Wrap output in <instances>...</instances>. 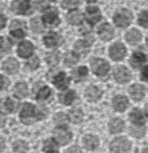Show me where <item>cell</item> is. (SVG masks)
Wrapping results in <instances>:
<instances>
[{
	"label": "cell",
	"mask_w": 148,
	"mask_h": 153,
	"mask_svg": "<svg viewBox=\"0 0 148 153\" xmlns=\"http://www.w3.org/2000/svg\"><path fill=\"white\" fill-rule=\"evenodd\" d=\"M130 149V142L125 137H117L111 143V150L113 153H128Z\"/></svg>",
	"instance_id": "cell-1"
},
{
	"label": "cell",
	"mask_w": 148,
	"mask_h": 153,
	"mask_svg": "<svg viewBox=\"0 0 148 153\" xmlns=\"http://www.w3.org/2000/svg\"><path fill=\"white\" fill-rule=\"evenodd\" d=\"M133 20V15L127 10L120 11L114 16V22L118 27H126Z\"/></svg>",
	"instance_id": "cell-2"
},
{
	"label": "cell",
	"mask_w": 148,
	"mask_h": 153,
	"mask_svg": "<svg viewBox=\"0 0 148 153\" xmlns=\"http://www.w3.org/2000/svg\"><path fill=\"white\" fill-rule=\"evenodd\" d=\"M20 115H21V119L24 123H32L37 119V110L34 105L26 103L22 107Z\"/></svg>",
	"instance_id": "cell-3"
},
{
	"label": "cell",
	"mask_w": 148,
	"mask_h": 153,
	"mask_svg": "<svg viewBox=\"0 0 148 153\" xmlns=\"http://www.w3.org/2000/svg\"><path fill=\"white\" fill-rule=\"evenodd\" d=\"M92 69L97 76H104L108 74V70H110V65L108 62L103 61L101 59H96L92 62Z\"/></svg>",
	"instance_id": "cell-4"
},
{
	"label": "cell",
	"mask_w": 148,
	"mask_h": 153,
	"mask_svg": "<svg viewBox=\"0 0 148 153\" xmlns=\"http://www.w3.org/2000/svg\"><path fill=\"white\" fill-rule=\"evenodd\" d=\"M126 55V48L122 43H115L110 48V56L115 61H120Z\"/></svg>",
	"instance_id": "cell-5"
},
{
	"label": "cell",
	"mask_w": 148,
	"mask_h": 153,
	"mask_svg": "<svg viewBox=\"0 0 148 153\" xmlns=\"http://www.w3.org/2000/svg\"><path fill=\"white\" fill-rule=\"evenodd\" d=\"M72 134L69 130L65 129L63 127H59L54 130V138L59 144L66 145L71 140Z\"/></svg>",
	"instance_id": "cell-6"
},
{
	"label": "cell",
	"mask_w": 148,
	"mask_h": 153,
	"mask_svg": "<svg viewBox=\"0 0 148 153\" xmlns=\"http://www.w3.org/2000/svg\"><path fill=\"white\" fill-rule=\"evenodd\" d=\"M114 78L118 83H125V82L129 81L131 78V74L129 70L125 67H118L115 69L114 71Z\"/></svg>",
	"instance_id": "cell-7"
},
{
	"label": "cell",
	"mask_w": 148,
	"mask_h": 153,
	"mask_svg": "<svg viewBox=\"0 0 148 153\" xmlns=\"http://www.w3.org/2000/svg\"><path fill=\"white\" fill-rule=\"evenodd\" d=\"M98 35H99V37L102 40L108 41L114 36V30H113V27L108 23H103L98 30Z\"/></svg>",
	"instance_id": "cell-8"
},
{
	"label": "cell",
	"mask_w": 148,
	"mask_h": 153,
	"mask_svg": "<svg viewBox=\"0 0 148 153\" xmlns=\"http://www.w3.org/2000/svg\"><path fill=\"white\" fill-rule=\"evenodd\" d=\"M32 51H34V45L29 41H23L18 48V53L22 58H28L29 56H32Z\"/></svg>",
	"instance_id": "cell-9"
},
{
	"label": "cell",
	"mask_w": 148,
	"mask_h": 153,
	"mask_svg": "<svg viewBox=\"0 0 148 153\" xmlns=\"http://www.w3.org/2000/svg\"><path fill=\"white\" fill-rule=\"evenodd\" d=\"M101 18V14H100V11L97 9L96 7H88L87 10V19L88 22L91 24H95L97 23L98 21Z\"/></svg>",
	"instance_id": "cell-10"
},
{
	"label": "cell",
	"mask_w": 148,
	"mask_h": 153,
	"mask_svg": "<svg viewBox=\"0 0 148 153\" xmlns=\"http://www.w3.org/2000/svg\"><path fill=\"white\" fill-rule=\"evenodd\" d=\"M29 10L28 0H16L13 3V11L17 14H25Z\"/></svg>",
	"instance_id": "cell-11"
},
{
	"label": "cell",
	"mask_w": 148,
	"mask_h": 153,
	"mask_svg": "<svg viewBox=\"0 0 148 153\" xmlns=\"http://www.w3.org/2000/svg\"><path fill=\"white\" fill-rule=\"evenodd\" d=\"M129 119L133 122V125L136 126H143L144 123H145V117L139 109H133L129 114Z\"/></svg>",
	"instance_id": "cell-12"
},
{
	"label": "cell",
	"mask_w": 148,
	"mask_h": 153,
	"mask_svg": "<svg viewBox=\"0 0 148 153\" xmlns=\"http://www.w3.org/2000/svg\"><path fill=\"white\" fill-rule=\"evenodd\" d=\"M53 84L59 89H65L68 85H69V79L64 72H59V74L53 78Z\"/></svg>",
	"instance_id": "cell-13"
},
{
	"label": "cell",
	"mask_w": 148,
	"mask_h": 153,
	"mask_svg": "<svg viewBox=\"0 0 148 153\" xmlns=\"http://www.w3.org/2000/svg\"><path fill=\"white\" fill-rule=\"evenodd\" d=\"M44 22L49 26H54L57 25V23L59 22V16H57V12L55 10H51V11L47 12L44 15Z\"/></svg>",
	"instance_id": "cell-14"
},
{
	"label": "cell",
	"mask_w": 148,
	"mask_h": 153,
	"mask_svg": "<svg viewBox=\"0 0 148 153\" xmlns=\"http://www.w3.org/2000/svg\"><path fill=\"white\" fill-rule=\"evenodd\" d=\"M128 105V101L125 97L123 96H116L113 101V106L114 109L117 111H124L127 108Z\"/></svg>",
	"instance_id": "cell-15"
},
{
	"label": "cell",
	"mask_w": 148,
	"mask_h": 153,
	"mask_svg": "<svg viewBox=\"0 0 148 153\" xmlns=\"http://www.w3.org/2000/svg\"><path fill=\"white\" fill-rule=\"evenodd\" d=\"M3 69L7 72V74H15L19 69V63L17 60L14 58H10L3 63Z\"/></svg>",
	"instance_id": "cell-16"
},
{
	"label": "cell",
	"mask_w": 148,
	"mask_h": 153,
	"mask_svg": "<svg viewBox=\"0 0 148 153\" xmlns=\"http://www.w3.org/2000/svg\"><path fill=\"white\" fill-rule=\"evenodd\" d=\"M86 97L91 102H95L101 97V90L99 88L95 87V86H90L86 90Z\"/></svg>",
	"instance_id": "cell-17"
},
{
	"label": "cell",
	"mask_w": 148,
	"mask_h": 153,
	"mask_svg": "<svg viewBox=\"0 0 148 153\" xmlns=\"http://www.w3.org/2000/svg\"><path fill=\"white\" fill-rule=\"evenodd\" d=\"M59 41H61V37L56 33H53V32L49 33V34H47L44 37V43L48 47H52L59 44Z\"/></svg>",
	"instance_id": "cell-18"
},
{
	"label": "cell",
	"mask_w": 148,
	"mask_h": 153,
	"mask_svg": "<svg viewBox=\"0 0 148 153\" xmlns=\"http://www.w3.org/2000/svg\"><path fill=\"white\" fill-rule=\"evenodd\" d=\"M146 61V57L144 53H135L133 55V57L130 58V65L133 68H139L145 63Z\"/></svg>",
	"instance_id": "cell-19"
},
{
	"label": "cell",
	"mask_w": 148,
	"mask_h": 153,
	"mask_svg": "<svg viewBox=\"0 0 148 153\" xmlns=\"http://www.w3.org/2000/svg\"><path fill=\"white\" fill-rule=\"evenodd\" d=\"M144 94H145V88L142 85L136 84V85H133V87L130 88V96L135 101L142 100Z\"/></svg>",
	"instance_id": "cell-20"
},
{
	"label": "cell",
	"mask_w": 148,
	"mask_h": 153,
	"mask_svg": "<svg viewBox=\"0 0 148 153\" xmlns=\"http://www.w3.org/2000/svg\"><path fill=\"white\" fill-rule=\"evenodd\" d=\"M99 145V140L95 135H87L84 138V146L88 150H95Z\"/></svg>",
	"instance_id": "cell-21"
},
{
	"label": "cell",
	"mask_w": 148,
	"mask_h": 153,
	"mask_svg": "<svg viewBox=\"0 0 148 153\" xmlns=\"http://www.w3.org/2000/svg\"><path fill=\"white\" fill-rule=\"evenodd\" d=\"M108 126H110V131L112 133H119L124 129V123L120 119H113Z\"/></svg>",
	"instance_id": "cell-22"
},
{
	"label": "cell",
	"mask_w": 148,
	"mask_h": 153,
	"mask_svg": "<svg viewBox=\"0 0 148 153\" xmlns=\"http://www.w3.org/2000/svg\"><path fill=\"white\" fill-rule=\"evenodd\" d=\"M75 97L76 96H75V92L73 90H68V91H65L59 96V101L64 105H70L75 100Z\"/></svg>",
	"instance_id": "cell-23"
},
{
	"label": "cell",
	"mask_w": 148,
	"mask_h": 153,
	"mask_svg": "<svg viewBox=\"0 0 148 153\" xmlns=\"http://www.w3.org/2000/svg\"><path fill=\"white\" fill-rule=\"evenodd\" d=\"M68 22L70 24H74V25H76V24H79L81 21H83V15H81V12L78 11H73L71 13L68 14Z\"/></svg>",
	"instance_id": "cell-24"
},
{
	"label": "cell",
	"mask_w": 148,
	"mask_h": 153,
	"mask_svg": "<svg viewBox=\"0 0 148 153\" xmlns=\"http://www.w3.org/2000/svg\"><path fill=\"white\" fill-rule=\"evenodd\" d=\"M141 38H142L141 33L137 30H131L126 34V40L128 41L130 44H136V43H138L141 40Z\"/></svg>",
	"instance_id": "cell-25"
},
{
	"label": "cell",
	"mask_w": 148,
	"mask_h": 153,
	"mask_svg": "<svg viewBox=\"0 0 148 153\" xmlns=\"http://www.w3.org/2000/svg\"><path fill=\"white\" fill-rule=\"evenodd\" d=\"M88 74V69L85 66H81V67L75 69L72 72V78H73L75 81H79V80H83L84 78H86V76Z\"/></svg>",
	"instance_id": "cell-26"
},
{
	"label": "cell",
	"mask_w": 148,
	"mask_h": 153,
	"mask_svg": "<svg viewBox=\"0 0 148 153\" xmlns=\"http://www.w3.org/2000/svg\"><path fill=\"white\" fill-rule=\"evenodd\" d=\"M14 91H15V94L18 98H24V97L27 96L28 89L25 83H18L17 85H16Z\"/></svg>",
	"instance_id": "cell-27"
},
{
	"label": "cell",
	"mask_w": 148,
	"mask_h": 153,
	"mask_svg": "<svg viewBox=\"0 0 148 153\" xmlns=\"http://www.w3.org/2000/svg\"><path fill=\"white\" fill-rule=\"evenodd\" d=\"M45 153H57V143L53 140H47L44 143Z\"/></svg>",
	"instance_id": "cell-28"
},
{
	"label": "cell",
	"mask_w": 148,
	"mask_h": 153,
	"mask_svg": "<svg viewBox=\"0 0 148 153\" xmlns=\"http://www.w3.org/2000/svg\"><path fill=\"white\" fill-rule=\"evenodd\" d=\"M13 149L15 153H26L28 150L27 144L23 140H17V142L14 143Z\"/></svg>",
	"instance_id": "cell-29"
},
{
	"label": "cell",
	"mask_w": 148,
	"mask_h": 153,
	"mask_svg": "<svg viewBox=\"0 0 148 153\" xmlns=\"http://www.w3.org/2000/svg\"><path fill=\"white\" fill-rule=\"evenodd\" d=\"M83 111L79 108H75L73 110H71V113H70V117H71V121L73 123H81L83 121Z\"/></svg>",
	"instance_id": "cell-30"
},
{
	"label": "cell",
	"mask_w": 148,
	"mask_h": 153,
	"mask_svg": "<svg viewBox=\"0 0 148 153\" xmlns=\"http://www.w3.org/2000/svg\"><path fill=\"white\" fill-rule=\"evenodd\" d=\"M75 49L78 53L81 55H86V53L89 51V43L86 42V41H78L75 44Z\"/></svg>",
	"instance_id": "cell-31"
},
{
	"label": "cell",
	"mask_w": 148,
	"mask_h": 153,
	"mask_svg": "<svg viewBox=\"0 0 148 153\" xmlns=\"http://www.w3.org/2000/svg\"><path fill=\"white\" fill-rule=\"evenodd\" d=\"M130 134L133 136L137 138L143 137L144 134H145V129H144L143 126H136L133 125V127H130Z\"/></svg>",
	"instance_id": "cell-32"
},
{
	"label": "cell",
	"mask_w": 148,
	"mask_h": 153,
	"mask_svg": "<svg viewBox=\"0 0 148 153\" xmlns=\"http://www.w3.org/2000/svg\"><path fill=\"white\" fill-rule=\"evenodd\" d=\"M16 102H14L12 99H7V100L3 102V105H2V108L5 112H13L14 110L16 109Z\"/></svg>",
	"instance_id": "cell-33"
},
{
	"label": "cell",
	"mask_w": 148,
	"mask_h": 153,
	"mask_svg": "<svg viewBox=\"0 0 148 153\" xmlns=\"http://www.w3.org/2000/svg\"><path fill=\"white\" fill-rule=\"evenodd\" d=\"M51 94V90L48 87H42L39 90L38 94H37V99L39 101H45L50 97Z\"/></svg>",
	"instance_id": "cell-34"
},
{
	"label": "cell",
	"mask_w": 148,
	"mask_h": 153,
	"mask_svg": "<svg viewBox=\"0 0 148 153\" xmlns=\"http://www.w3.org/2000/svg\"><path fill=\"white\" fill-rule=\"evenodd\" d=\"M11 41L4 37H0V53H4L9 51L11 49Z\"/></svg>",
	"instance_id": "cell-35"
},
{
	"label": "cell",
	"mask_w": 148,
	"mask_h": 153,
	"mask_svg": "<svg viewBox=\"0 0 148 153\" xmlns=\"http://www.w3.org/2000/svg\"><path fill=\"white\" fill-rule=\"evenodd\" d=\"M59 53L57 51H53V53H49L47 56V63L51 66H54L59 63Z\"/></svg>",
	"instance_id": "cell-36"
},
{
	"label": "cell",
	"mask_w": 148,
	"mask_h": 153,
	"mask_svg": "<svg viewBox=\"0 0 148 153\" xmlns=\"http://www.w3.org/2000/svg\"><path fill=\"white\" fill-rule=\"evenodd\" d=\"M54 121L57 125L59 126H64L68 123V117L63 112H59L57 114H55V117H54Z\"/></svg>",
	"instance_id": "cell-37"
},
{
	"label": "cell",
	"mask_w": 148,
	"mask_h": 153,
	"mask_svg": "<svg viewBox=\"0 0 148 153\" xmlns=\"http://www.w3.org/2000/svg\"><path fill=\"white\" fill-rule=\"evenodd\" d=\"M30 27H32V30H34V33H40L43 28L42 23H41V21L38 18H34V19H32V21H30Z\"/></svg>",
	"instance_id": "cell-38"
},
{
	"label": "cell",
	"mask_w": 148,
	"mask_h": 153,
	"mask_svg": "<svg viewBox=\"0 0 148 153\" xmlns=\"http://www.w3.org/2000/svg\"><path fill=\"white\" fill-rule=\"evenodd\" d=\"M64 62H65V64L67 66H72L74 65V64L77 62V57L74 53H68L67 56L65 57V60H64Z\"/></svg>",
	"instance_id": "cell-39"
},
{
	"label": "cell",
	"mask_w": 148,
	"mask_h": 153,
	"mask_svg": "<svg viewBox=\"0 0 148 153\" xmlns=\"http://www.w3.org/2000/svg\"><path fill=\"white\" fill-rule=\"evenodd\" d=\"M25 28V23L22 21H19V20H16V21H13L11 24V30H23Z\"/></svg>",
	"instance_id": "cell-40"
},
{
	"label": "cell",
	"mask_w": 148,
	"mask_h": 153,
	"mask_svg": "<svg viewBox=\"0 0 148 153\" xmlns=\"http://www.w3.org/2000/svg\"><path fill=\"white\" fill-rule=\"evenodd\" d=\"M34 5H36L37 10L43 11V10L46 9V7H48V0H36Z\"/></svg>",
	"instance_id": "cell-41"
},
{
	"label": "cell",
	"mask_w": 148,
	"mask_h": 153,
	"mask_svg": "<svg viewBox=\"0 0 148 153\" xmlns=\"http://www.w3.org/2000/svg\"><path fill=\"white\" fill-rule=\"evenodd\" d=\"M78 4V0H64L63 7L64 9H72Z\"/></svg>",
	"instance_id": "cell-42"
},
{
	"label": "cell",
	"mask_w": 148,
	"mask_h": 153,
	"mask_svg": "<svg viewBox=\"0 0 148 153\" xmlns=\"http://www.w3.org/2000/svg\"><path fill=\"white\" fill-rule=\"evenodd\" d=\"M139 22H140V24H141L142 26H144V27H146V26H147V22H148V13H147L146 11L142 12V13L140 14Z\"/></svg>",
	"instance_id": "cell-43"
},
{
	"label": "cell",
	"mask_w": 148,
	"mask_h": 153,
	"mask_svg": "<svg viewBox=\"0 0 148 153\" xmlns=\"http://www.w3.org/2000/svg\"><path fill=\"white\" fill-rule=\"evenodd\" d=\"M39 64H40V61H39V59L37 57H32L29 59V61H28V63H27V65H28V67L30 68V69H36L37 67L39 66Z\"/></svg>",
	"instance_id": "cell-44"
},
{
	"label": "cell",
	"mask_w": 148,
	"mask_h": 153,
	"mask_svg": "<svg viewBox=\"0 0 148 153\" xmlns=\"http://www.w3.org/2000/svg\"><path fill=\"white\" fill-rule=\"evenodd\" d=\"M12 35H13V37H15V38H23L24 36H25V32H24L23 30H12Z\"/></svg>",
	"instance_id": "cell-45"
},
{
	"label": "cell",
	"mask_w": 148,
	"mask_h": 153,
	"mask_svg": "<svg viewBox=\"0 0 148 153\" xmlns=\"http://www.w3.org/2000/svg\"><path fill=\"white\" fill-rule=\"evenodd\" d=\"M7 85H9V81L5 79L4 76L0 74V90L3 89V88H5Z\"/></svg>",
	"instance_id": "cell-46"
},
{
	"label": "cell",
	"mask_w": 148,
	"mask_h": 153,
	"mask_svg": "<svg viewBox=\"0 0 148 153\" xmlns=\"http://www.w3.org/2000/svg\"><path fill=\"white\" fill-rule=\"evenodd\" d=\"M67 153H81V149L78 146H72L67 150Z\"/></svg>",
	"instance_id": "cell-47"
},
{
	"label": "cell",
	"mask_w": 148,
	"mask_h": 153,
	"mask_svg": "<svg viewBox=\"0 0 148 153\" xmlns=\"http://www.w3.org/2000/svg\"><path fill=\"white\" fill-rule=\"evenodd\" d=\"M5 23H7V18L4 17V15L0 14V28H3V27H4Z\"/></svg>",
	"instance_id": "cell-48"
},
{
	"label": "cell",
	"mask_w": 148,
	"mask_h": 153,
	"mask_svg": "<svg viewBox=\"0 0 148 153\" xmlns=\"http://www.w3.org/2000/svg\"><path fill=\"white\" fill-rule=\"evenodd\" d=\"M146 72H147V68L145 67L143 69V71H142V79H143L144 81H146V80H147V76H146L147 74H146Z\"/></svg>",
	"instance_id": "cell-49"
},
{
	"label": "cell",
	"mask_w": 148,
	"mask_h": 153,
	"mask_svg": "<svg viewBox=\"0 0 148 153\" xmlns=\"http://www.w3.org/2000/svg\"><path fill=\"white\" fill-rule=\"evenodd\" d=\"M3 148H4V140H3V138L0 136V151L3 150Z\"/></svg>",
	"instance_id": "cell-50"
},
{
	"label": "cell",
	"mask_w": 148,
	"mask_h": 153,
	"mask_svg": "<svg viewBox=\"0 0 148 153\" xmlns=\"http://www.w3.org/2000/svg\"><path fill=\"white\" fill-rule=\"evenodd\" d=\"M4 123H5L4 117H3L2 115H0V128L3 127V126H4Z\"/></svg>",
	"instance_id": "cell-51"
},
{
	"label": "cell",
	"mask_w": 148,
	"mask_h": 153,
	"mask_svg": "<svg viewBox=\"0 0 148 153\" xmlns=\"http://www.w3.org/2000/svg\"><path fill=\"white\" fill-rule=\"evenodd\" d=\"M88 1H96V0H88Z\"/></svg>",
	"instance_id": "cell-52"
},
{
	"label": "cell",
	"mask_w": 148,
	"mask_h": 153,
	"mask_svg": "<svg viewBox=\"0 0 148 153\" xmlns=\"http://www.w3.org/2000/svg\"><path fill=\"white\" fill-rule=\"evenodd\" d=\"M53 1H57V0H53Z\"/></svg>",
	"instance_id": "cell-53"
}]
</instances>
